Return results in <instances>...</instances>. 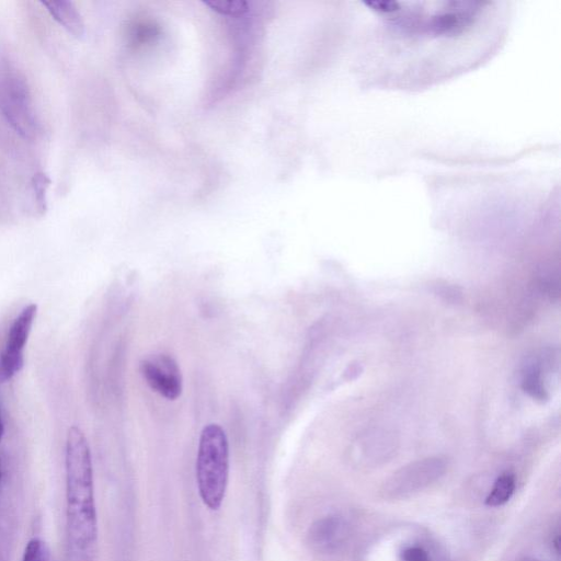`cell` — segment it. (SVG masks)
I'll return each instance as SVG.
<instances>
[{
	"label": "cell",
	"instance_id": "obj_1",
	"mask_svg": "<svg viewBox=\"0 0 561 561\" xmlns=\"http://www.w3.org/2000/svg\"><path fill=\"white\" fill-rule=\"evenodd\" d=\"M68 561H94L98 519L91 453L78 426L68 430L65 451Z\"/></svg>",
	"mask_w": 561,
	"mask_h": 561
},
{
	"label": "cell",
	"instance_id": "obj_2",
	"mask_svg": "<svg viewBox=\"0 0 561 561\" xmlns=\"http://www.w3.org/2000/svg\"><path fill=\"white\" fill-rule=\"evenodd\" d=\"M229 478V445L218 424L206 425L199 436L196 458V481L203 503L218 510L225 499Z\"/></svg>",
	"mask_w": 561,
	"mask_h": 561
},
{
	"label": "cell",
	"instance_id": "obj_3",
	"mask_svg": "<svg viewBox=\"0 0 561 561\" xmlns=\"http://www.w3.org/2000/svg\"><path fill=\"white\" fill-rule=\"evenodd\" d=\"M446 471V462L438 457L411 462L396 471L382 485L381 494L388 500L409 497L435 481Z\"/></svg>",
	"mask_w": 561,
	"mask_h": 561
},
{
	"label": "cell",
	"instance_id": "obj_4",
	"mask_svg": "<svg viewBox=\"0 0 561 561\" xmlns=\"http://www.w3.org/2000/svg\"><path fill=\"white\" fill-rule=\"evenodd\" d=\"M0 110L8 123L23 137H32L36 130L31 95L25 82L15 75L0 82Z\"/></svg>",
	"mask_w": 561,
	"mask_h": 561
},
{
	"label": "cell",
	"instance_id": "obj_5",
	"mask_svg": "<svg viewBox=\"0 0 561 561\" xmlns=\"http://www.w3.org/2000/svg\"><path fill=\"white\" fill-rule=\"evenodd\" d=\"M37 306L30 304L13 320L0 354V382L11 379L24 365V347L31 332Z\"/></svg>",
	"mask_w": 561,
	"mask_h": 561
},
{
	"label": "cell",
	"instance_id": "obj_6",
	"mask_svg": "<svg viewBox=\"0 0 561 561\" xmlns=\"http://www.w3.org/2000/svg\"><path fill=\"white\" fill-rule=\"evenodd\" d=\"M140 373L148 386L160 396L175 400L182 392L181 370L167 354L149 355L140 362Z\"/></svg>",
	"mask_w": 561,
	"mask_h": 561
},
{
	"label": "cell",
	"instance_id": "obj_7",
	"mask_svg": "<svg viewBox=\"0 0 561 561\" xmlns=\"http://www.w3.org/2000/svg\"><path fill=\"white\" fill-rule=\"evenodd\" d=\"M394 434L383 430L369 431L358 436L351 451L355 467L371 468L387 462L396 453Z\"/></svg>",
	"mask_w": 561,
	"mask_h": 561
},
{
	"label": "cell",
	"instance_id": "obj_8",
	"mask_svg": "<svg viewBox=\"0 0 561 561\" xmlns=\"http://www.w3.org/2000/svg\"><path fill=\"white\" fill-rule=\"evenodd\" d=\"M348 537V525L340 516H328L316 522L310 529V541L319 550L333 551Z\"/></svg>",
	"mask_w": 561,
	"mask_h": 561
},
{
	"label": "cell",
	"instance_id": "obj_9",
	"mask_svg": "<svg viewBox=\"0 0 561 561\" xmlns=\"http://www.w3.org/2000/svg\"><path fill=\"white\" fill-rule=\"evenodd\" d=\"M48 13L72 36L81 37L84 34V24L81 15L71 1H44Z\"/></svg>",
	"mask_w": 561,
	"mask_h": 561
},
{
	"label": "cell",
	"instance_id": "obj_10",
	"mask_svg": "<svg viewBox=\"0 0 561 561\" xmlns=\"http://www.w3.org/2000/svg\"><path fill=\"white\" fill-rule=\"evenodd\" d=\"M516 488L515 477L513 473H502L495 480L493 488L485 499L488 506L496 507L505 504L513 495Z\"/></svg>",
	"mask_w": 561,
	"mask_h": 561
},
{
	"label": "cell",
	"instance_id": "obj_11",
	"mask_svg": "<svg viewBox=\"0 0 561 561\" xmlns=\"http://www.w3.org/2000/svg\"><path fill=\"white\" fill-rule=\"evenodd\" d=\"M523 389L536 400L543 401L547 399V390L543 387L537 365H533L527 369L523 380Z\"/></svg>",
	"mask_w": 561,
	"mask_h": 561
},
{
	"label": "cell",
	"instance_id": "obj_12",
	"mask_svg": "<svg viewBox=\"0 0 561 561\" xmlns=\"http://www.w3.org/2000/svg\"><path fill=\"white\" fill-rule=\"evenodd\" d=\"M211 10L225 15H239L248 11V3L243 0H206Z\"/></svg>",
	"mask_w": 561,
	"mask_h": 561
},
{
	"label": "cell",
	"instance_id": "obj_13",
	"mask_svg": "<svg viewBox=\"0 0 561 561\" xmlns=\"http://www.w3.org/2000/svg\"><path fill=\"white\" fill-rule=\"evenodd\" d=\"M22 561H49V551L44 541L31 539L24 550Z\"/></svg>",
	"mask_w": 561,
	"mask_h": 561
},
{
	"label": "cell",
	"instance_id": "obj_14",
	"mask_svg": "<svg viewBox=\"0 0 561 561\" xmlns=\"http://www.w3.org/2000/svg\"><path fill=\"white\" fill-rule=\"evenodd\" d=\"M400 561H432L428 552L420 546L405 547L400 553Z\"/></svg>",
	"mask_w": 561,
	"mask_h": 561
},
{
	"label": "cell",
	"instance_id": "obj_15",
	"mask_svg": "<svg viewBox=\"0 0 561 561\" xmlns=\"http://www.w3.org/2000/svg\"><path fill=\"white\" fill-rule=\"evenodd\" d=\"M48 184H49L48 179L46 178V175H44L42 173L37 174L34 178V192L36 195L38 207L42 211L45 209V203H46L45 194H46Z\"/></svg>",
	"mask_w": 561,
	"mask_h": 561
},
{
	"label": "cell",
	"instance_id": "obj_16",
	"mask_svg": "<svg viewBox=\"0 0 561 561\" xmlns=\"http://www.w3.org/2000/svg\"><path fill=\"white\" fill-rule=\"evenodd\" d=\"M552 549L557 554H559V542H560V531L557 529L556 537L552 538Z\"/></svg>",
	"mask_w": 561,
	"mask_h": 561
},
{
	"label": "cell",
	"instance_id": "obj_17",
	"mask_svg": "<svg viewBox=\"0 0 561 561\" xmlns=\"http://www.w3.org/2000/svg\"><path fill=\"white\" fill-rule=\"evenodd\" d=\"M3 432H4V426H3V421L1 419V415H0V440L3 436Z\"/></svg>",
	"mask_w": 561,
	"mask_h": 561
},
{
	"label": "cell",
	"instance_id": "obj_18",
	"mask_svg": "<svg viewBox=\"0 0 561 561\" xmlns=\"http://www.w3.org/2000/svg\"><path fill=\"white\" fill-rule=\"evenodd\" d=\"M2 477H3V463H2V460L0 458V483H1Z\"/></svg>",
	"mask_w": 561,
	"mask_h": 561
},
{
	"label": "cell",
	"instance_id": "obj_19",
	"mask_svg": "<svg viewBox=\"0 0 561 561\" xmlns=\"http://www.w3.org/2000/svg\"><path fill=\"white\" fill-rule=\"evenodd\" d=\"M519 561H538L536 559H530V558H526V559H523V560H519Z\"/></svg>",
	"mask_w": 561,
	"mask_h": 561
}]
</instances>
